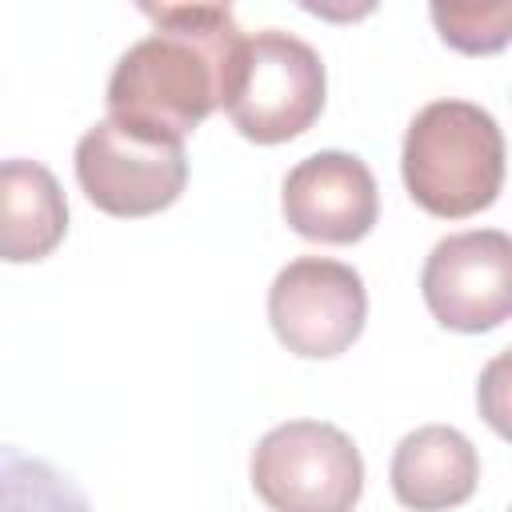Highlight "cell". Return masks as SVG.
Here are the masks:
<instances>
[{"label":"cell","mask_w":512,"mask_h":512,"mask_svg":"<svg viewBox=\"0 0 512 512\" xmlns=\"http://www.w3.org/2000/svg\"><path fill=\"white\" fill-rule=\"evenodd\" d=\"M76 180L108 216H156L176 204L188 184L184 144L156 140L116 120H96L76 144Z\"/></svg>","instance_id":"obj_5"},{"label":"cell","mask_w":512,"mask_h":512,"mask_svg":"<svg viewBox=\"0 0 512 512\" xmlns=\"http://www.w3.org/2000/svg\"><path fill=\"white\" fill-rule=\"evenodd\" d=\"M392 492L412 512H448L472 500L480 480V456L472 440L452 424H424L412 428L388 468Z\"/></svg>","instance_id":"obj_9"},{"label":"cell","mask_w":512,"mask_h":512,"mask_svg":"<svg viewBox=\"0 0 512 512\" xmlns=\"http://www.w3.org/2000/svg\"><path fill=\"white\" fill-rule=\"evenodd\" d=\"M68 200L52 168L28 156L0 160V260L32 264L60 248Z\"/></svg>","instance_id":"obj_10"},{"label":"cell","mask_w":512,"mask_h":512,"mask_svg":"<svg viewBox=\"0 0 512 512\" xmlns=\"http://www.w3.org/2000/svg\"><path fill=\"white\" fill-rule=\"evenodd\" d=\"M432 20L440 28V40L468 56L500 52L512 36V4H432Z\"/></svg>","instance_id":"obj_12"},{"label":"cell","mask_w":512,"mask_h":512,"mask_svg":"<svg viewBox=\"0 0 512 512\" xmlns=\"http://www.w3.org/2000/svg\"><path fill=\"white\" fill-rule=\"evenodd\" d=\"M420 292L428 312L452 332H492L512 316V236L468 228L432 244Z\"/></svg>","instance_id":"obj_7"},{"label":"cell","mask_w":512,"mask_h":512,"mask_svg":"<svg viewBox=\"0 0 512 512\" xmlns=\"http://www.w3.org/2000/svg\"><path fill=\"white\" fill-rule=\"evenodd\" d=\"M324 92L328 72L320 52L284 28H264L244 36L220 108L244 140L284 144L316 124Z\"/></svg>","instance_id":"obj_3"},{"label":"cell","mask_w":512,"mask_h":512,"mask_svg":"<svg viewBox=\"0 0 512 512\" xmlns=\"http://www.w3.org/2000/svg\"><path fill=\"white\" fill-rule=\"evenodd\" d=\"M156 24L108 76V120L176 140L200 128L228 92L244 32L228 4H140Z\"/></svg>","instance_id":"obj_1"},{"label":"cell","mask_w":512,"mask_h":512,"mask_svg":"<svg viewBox=\"0 0 512 512\" xmlns=\"http://www.w3.org/2000/svg\"><path fill=\"white\" fill-rule=\"evenodd\" d=\"M368 320V292L352 264L328 256L288 260L268 288L276 340L304 360H332L356 344Z\"/></svg>","instance_id":"obj_6"},{"label":"cell","mask_w":512,"mask_h":512,"mask_svg":"<svg viewBox=\"0 0 512 512\" xmlns=\"http://www.w3.org/2000/svg\"><path fill=\"white\" fill-rule=\"evenodd\" d=\"M248 476L272 512H352L364 492L360 448L328 420L268 428L252 448Z\"/></svg>","instance_id":"obj_4"},{"label":"cell","mask_w":512,"mask_h":512,"mask_svg":"<svg viewBox=\"0 0 512 512\" xmlns=\"http://www.w3.org/2000/svg\"><path fill=\"white\" fill-rule=\"evenodd\" d=\"M280 212L288 228L316 244H356L380 216L372 168L340 148H324L288 168L280 184Z\"/></svg>","instance_id":"obj_8"},{"label":"cell","mask_w":512,"mask_h":512,"mask_svg":"<svg viewBox=\"0 0 512 512\" xmlns=\"http://www.w3.org/2000/svg\"><path fill=\"white\" fill-rule=\"evenodd\" d=\"M0 512H96V508L68 472L12 444H0Z\"/></svg>","instance_id":"obj_11"},{"label":"cell","mask_w":512,"mask_h":512,"mask_svg":"<svg viewBox=\"0 0 512 512\" xmlns=\"http://www.w3.org/2000/svg\"><path fill=\"white\" fill-rule=\"evenodd\" d=\"M400 172L408 196L428 216H476L504 188V132L472 100H432L408 120Z\"/></svg>","instance_id":"obj_2"}]
</instances>
